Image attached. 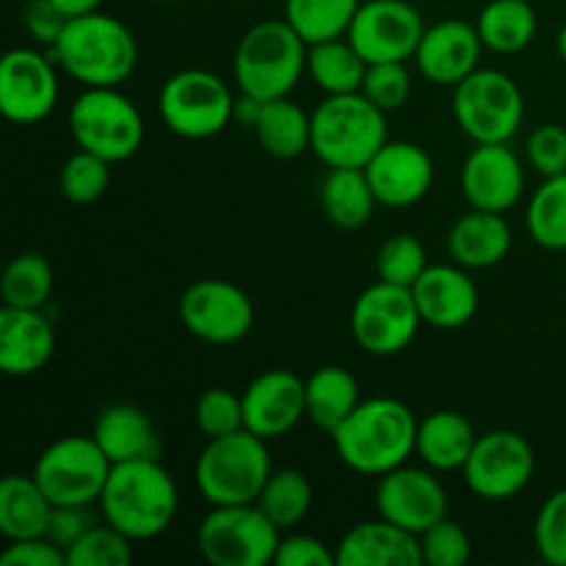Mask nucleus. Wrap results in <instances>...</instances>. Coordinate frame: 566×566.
I'll use <instances>...</instances> for the list:
<instances>
[{
    "label": "nucleus",
    "mask_w": 566,
    "mask_h": 566,
    "mask_svg": "<svg viewBox=\"0 0 566 566\" xmlns=\"http://www.w3.org/2000/svg\"><path fill=\"white\" fill-rule=\"evenodd\" d=\"M387 138V114L363 92L326 94L313 111V149L329 169H365Z\"/></svg>",
    "instance_id": "nucleus-5"
},
{
    "label": "nucleus",
    "mask_w": 566,
    "mask_h": 566,
    "mask_svg": "<svg viewBox=\"0 0 566 566\" xmlns=\"http://www.w3.org/2000/svg\"><path fill=\"white\" fill-rule=\"evenodd\" d=\"M66 22H70V17L53 0H28L25 9H22V25L31 33L33 42L42 44L44 50H50L59 42Z\"/></svg>",
    "instance_id": "nucleus-46"
},
{
    "label": "nucleus",
    "mask_w": 566,
    "mask_h": 566,
    "mask_svg": "<svg viewBox=\"0 0 566 566\" xmlns=\"http://www.w3.org/2000/svg\"><path fill=\"white\" fill-rule=\"evenodd\" d=\"M193 423L202 431L205 440L235 434L243 429V398L227 387H210L197 398Z\"/></svg>",
    "instance_id": "nucleus-41"
},
{
    "label": "nucleus",
    "mask_w": 566,
    "mask_h": 566,
    "mask_svg": "<svg viewBox=\"0 0 566 566\" xmlns=\"http://www.w3.org/2000/svg\"><path fill=\"white\" fill-rule=\"evenodd\" d=\"M418 426L412 409L398 398H368L329 437L348 470L379 479L415 457Z\"/></svg>",
    "instance_id": "nucleus-1"
},
{
    "label": "nucleus",
    "mask_w": 566,
    "mask_h": 566,
    "mask_svg": "<svg viewBox=\"0 0 566 566\" xmlns=\"http://www.w3.org/2000/svg\"><path fill=\"white\" fill-rule=\"evenodd\" d=\"M50 50L14 48L0 61V111L14 125L48 119L59 103V72Z\"/></svg>",
    "instance_id": "nucleus-15"
},
{
    "label": "nucleus",
    "mask_w": 566,
    "mask_h": 566,
    "mask_svg": "<svg viewBox=\"0 0 566 566\" xmlns=\"http://www.w3.org/2000/svg\"><path fill=\"white\" fill-rule=\"evenodd\" d=\"M363 0H285V20L307 44L346 36Z\"/></svg>",
    "instance_id": "nucleus-35"
},
{
    "label": "nucleus",
    "mask_w": 566,
    "mask_h": 566,
    "mask_svg": "<svg viewBox=\"0 0 566 566\" xmlns=\"http://www.w3.org/2000/svg\"><path fill=\"white\" fill-rule=\"evenodd\" d=\"M158 111L175 136L202 142L219 136L235 119V94L216 72L182 70L166 77Z\"/></svg>",
    "instance_id": "nucleus-9"
},
{
    "label": "nucleus",
    "mask_w": 566,
    "mask_h": 566,
    "mask_svg": "<svg viewBox=\"0 0 566 566\" xmlns=\"http://www.w3.org/2000/svg\"><path fill=\"white\" fill-rule=\"evenodd\" d=\"M243 429L271 442L285 437L307 418L304 379L291 370H265L243 390Z\"/></svg>",
    "instance_id": "nucleus-19"
},
{
    "label": "nucleus",
    "mask_w": 566,
    "mask_h": 566,
    "mask_svg": "<svg viewBox=\"0 0 566 566\" xmlns=\"http://www.w3.org/2000/svg\"><path fill=\"white\" fill-rule=\"evenodd\" d=\"M418 304L409 287L376 280L365 287L352 307L354 343L370 357H392L401 354L418 335Z\"/></svg>",
    "instance_id": "nucleus-12"
},
{
    "label": "nucleus",
    "mask_w": 566,
    "mask_h": 566,
    "mask_svg": "<svg viewBox=\"0 0 566 566\" xmlns=\"http://www.w3.org/2000/svg\"><path fill=\"white\" fill-rule=\"evenodd\" d=\"M475 440H479V434L462 412L437 409L420 420L415 453L426 468L437 470V473H453V470H462L468 464Z\"/></svg>",
    "instance_id": "nucleus-27"
},
{
    "label": "nucleus",
    "mask_w": 566,
    "mask_h": 566,
    "mask_svg": "<svg viewBox=\"0 0 566 566\" xmlns=\"http://www.w3.org/2000/svg\"><path fill=\"white\" fill-rule=\"evenodd\" d=\"M556 50H558V59H562L566 64V22H564L562 31H558V36H556Z\"/></svg>",
    "instance_id": "nucleus-52"
},
{
    "label": "nucleus",
    "mask_w": 566,
    "mask_h": 566,
    "mask_svg": "<svg viewBox=\"0 0 566 566\" xmlns=\"http://www.w3.org/2000/svg\"><path fill=\"white\" fill-rule=\"evenodd\" d=\"M155 3H175V0H155Z\"/></svg>",
    "instance_id": "nucleus-53"
},
{
    "label": "nucleus",
    "mask_w": 566,
    "mask_h": 566,
    "mask_svg": "<svg viewBox=\"0 0 566 566\" xmlns=\"http://www.w3.org/2000/svg\"><path fill=\"white\" fill-rule=\"evenodd\" d=\"M50 55L83 88L122 86L136 72L138 42L125 22L92 11L66 22Z\"/></svg>",
    "instance_id": "nucleus-3"
},
{
    "label": "nucleus",
    "mask_w": 566,
    "mask_h": 566,
    "mask_svg": "<svg viewBox=\"0 0 566 566\" xmlns=\"http://www.w3.org/2000/svg\"><path fill=\"white\" fill-rule=\"evenodd\" d=\"M111 160L99 155L77 149L72 158L64 160L59 171V191L72 205H94L105 197L111 186Z\"/></svg>",
    "instance_id": "nucleus-38"
},
{
    "label": "nucleus",
    "mask_w": 566,
    "mask_h": 566,
    "mask_svg": "<svg viewBox=\"0 0 566 566\" xmlns=\"http://www.w3.org/2000/svg\"><path fill=\"white\" fill-rule=\"evenodd\" d=\"M55 329L42 310H0V370L33 376L53 359Z\"/></svg>",
    "instance_id": "nucleus-24"
},
{
    "label": "nucleus",
    "mask_w": 566,
    "mask_h": 566,
    "mask_svg": "<svg viewBox=\"0 0 566 566\" xmlns=\"http://www.w3.org/2000/svg\"><path fill=\"white\" fill-rule=\"evenodd\" d=\"M276 566H332L335 553L310 534H282L274 556Z\"/></svg>",
    "instance_id": "nucleus-47"
},
{
    "label": "nucleus",
    "mask_w": 566,
    "mask_h": 566,
    "mask_svg": "<svg viewBox=\"0 0 566 566\" xmlns=\"http://www.w3.org/2000/svg\"><path fill=\"white\" fill-rule=\"evenodd\" d=\"M415 304L426 326L453 332L468 326L479 313V287L459 263H429L412 287Z\"/></svg>",
    "instance_id": "nucleus-21"
},
{
    "label": "nucleus",
    "mask_w": 566,
    "mask_h": 566,
    "mask_svg": "<svg viewBox=\"0 0 566 566\" xmlns=\"http://www.w3.org/2000/svg\"><path fill=\"white\" fill-rule=\"evenodd\" d=\"M3 566H66V553L48 536H31V539L9 542L0 556Z\"/></svg>",
    "instance_id": "nucleus-48"
},
{
    "label": "nucleus",
    "mask_w": 566,
    "mask_h": 566,
    "mask_svg": "<svg viewBox=\"0 0 566 566\" xmlns=\"http://www.w3.org/2000/svg\"><path fill=\"white\" fill-rule=\"evenodd\" d=\"M53 509L33 475H6L0 484V534L9 542L44 536Z\"/></svg>",
    "instance_id": "nucleus-28"
},
{
    "label": "nucleus",
    "mask_w": 566,
    "mask_h": 566,
    "mask_svg": "<svg viewBox=\"0 0 566 566\" xmlns=\"http://www.w3.org/2000/svg\"><path fill=\"white\" fill-rule=\"evenodd\" d=\"M335 558L337 566H418L423 551L418 534L379 517L348 528L337 542Z\"/></svg>",
    "instance_id": "nucleus-23"
},
{
    "label": "nucleus",
    "mask_w": 566,
    "mask_h": 566,
    "mask_svg": "<svg viewBox=\"0 0 566 566\" xmlns=\"http://www.w3.org/2000/svg\"><path fill=\"white\" fill-rule=\"evenodd\" d=\"M99 514L133 542H147L169 531L180 509V492L160 459H142L111 468L99 495Z\"/></svg>",
    "instance_id": "nucleus-2"
},
{
    "label": "nucleus",
    "mask_w": 566,
    "mask_h": 566,
    "mask_svg": "<svg viewBox=\"0 0 566 566\" xmlns=\"http://www.w3.org/2000/svg\"><path fill=\"white\" fill-rule=\"evenodd\" d=\"M434 473L437 470L412 468L407 462L379 475L374 495L379 517L418 536L440 523L442 517H448V492Z\"/></svg>",
    "instance_id": "nucleus-17"
},
{
    "label": "nucleus",
    "mask_w": 566,
    "mask_h": 566,
    "mask_svg": "<svg viewBox=\"0 0 566 566\" xmlns=\"http://www.w3.org/2000/svg\"><path fill=\"white\" fill-rule=\"evenodd\" d=\"M280 536L258 503L210 506L197 528V547L213 566H265L274 564Z\"/></svg>",
    "instance_id": "nucleus-10"
},
{
    "label": "nucleus",
    "mask_w": 566,
    "mask_h": 566,
    "mask_svg": "<svg viewBox=\"0 0 566 566\" xmlns=\"http://www.w3.org/2000/svg\"><path fill=\"white\" fill-rule=\"evenodd\" d=\"M512 241L506 216L470 208V213L459 216L448 232V254L468 271L492 269L506 260Z\"/></svg>",
    "instance_id": "nucleus-26"
},
{
    "label": "nucleus",
    "mask_w": 566,
    "mask_h": 566,
    "mask_svg": "<svg viewBox=\"0 0 566 566\" xmlns=\"http://www.w3.org/2000/svg\"><path fill=\"white\" fill-rule=\"evenodd\" d=\"M534 545L542 562L551 566H566V490L553 492L542 503L534 523Z\"/></svg>",
    "instance_id": "nucleus-44"
},
{
    "label": "nucleus",
    "mask_w": 566,
    "mask_h": 566,
    "mask_svg": "<svg viewBox=\"0 0 566 566\" xmlns=\"http://www.w3.org/2000/svg\"><path fill=\"white\" fill-rule=\"evenodd\" d=\"M525 227L542 249L566 252V171L545 177L525 213Z\"/></svg>",
    "instance_id": "nucleus-37"
},
{
    "label": "nucleus",
    "mask_w": 566,
    "mask_h": 566,
    "mask_svg": "<svg viewBox=\"0 0 566 566\" xmlns=\"http://www.w3.org/2000/svg\"><path fill=\"white\" fill-rule=\"evenodd\" d=\"M470 208L506 213L523 199L525 166L509 144H475L459 175Z\"/></svg>",
    "instance_id": "nucleus-18"
},
{
    "label": "nucleus",
    "mask_w": 566,
    "mask_h": 566,
    "mask_svg": "<svg viewBox=\"0 0 566 566\" xmlns=\"http://www.w3.org/2000/svg\"><path fill=\"white\" fill-rule=\"evenodd\" d=\"M426 269H429L426 247L409 232L390 235L381 243L379 254H376V274H379V280L392 282V285L412 287Z\"/></svg>",
    "instance_id": "nucleus-40"
},
{
    "label": "nucleus",
    "mask_w": 566,
    "mask_h": 566,
    "mask_svg": "<svg viewBox=\"0 0 566 566\" xmlns=\"http://www.w3.org/2000/svg\"><path fill=\"white\" fill-rule=\"evenodd\" d=\"M307 418L332 434L359 403V381L343 365H324L304 379Z\"/></svg>",
    "instance_id": "nucleus-31"
},
{
    "label": "nucleus",
    "mask_w": 566,
    "mask_h": 566,
    "mask_svg": "<svg viewBox=\"0 0 566 566\" xmlns=\"http://www.w3.org/2000/svg\"><path fill=\"white\" fill-rule=\"evenodd\" d=\"M321 210L340 230H359L374 216L376 199L365 169H329L321 180Z\"/></svg>",
    "instance_id": "nucleus-30"
},
{
    "label": "nucleus",
    "mask_w": 566,
    "mask_h": 566,
    "mask_svg": "<svg viewBox=\"0 0 566 566\" xmlns=\"http://www.w3.org/2000/svg\"><path fill=\"white\" fill-rule=\"evenodd\" d=\"M420 551H423V564L429 566H464L473 556L468 531L448 517L420 534Z\"/></svg>",
    "instance_id": "nucleus-43"
},
{
    "label": "nucleus",
    "mask_w": 566,
    "mask_h": 566,
    "mask_svg": "<svg viewBox=\"0 0 566 566\" xmlns=\"http://www.w3.org/2000/svg\"><path fill=\"white\" fill-rule=\"evenodd\" d=\"M133 562V539L111 523L92 525L66 551V566H127Z\"/></svg>",
    "instance_id": "nucleus-39"
},
{
    "label": "nucleus",
    "mask_w": 566,
    "mask_h": 566,
    "mask_svg": "<svg viewBox=\"0 0 566 566\" xmlns=\"http://www.w3.org/2000/svg\"><path fill=\"white\" fill-rule=\"evenodd\" d=\"M66 17H83V14H92V11H99L103 0H53Z\"/></svg>",
    "instance_id": "nucleus-51"
},
{
    "label": "nucleus",
    "mask_w": 566,
    "mask_h": 566,
    "mask_svg": "<svg viewBox=\"0 0 566 566\" xmlns=\"http://www.w3.org/2000/svg\"><path fill=\"white\" fill-rule=\"evenodd\" d=\"M484 50L475 22L470 25L464 20H442L426 28L418 53H415V64L429 83L453 88L470 72L479 70Z\"/></svg>",
    "instance_id": "nucleus-22"
},
{
    "label": "nucleus",
    "mask_w": 566,
    "mask_h": 566,
    "mask_svg": "<svg viewBox=\"0 0 566 566\" xmlns=\"http://www.w3.org/2000/svg\"><path fill=\"white\" fill-rule=\"evenodd\" d=\"M70 133L77 149L111 164L133 158L144 144V116L119 86L83 88L70 108Z\"/></svg>",
    "instance_id": "nucleus-7"
},
{
    "label": "nucleus",
    "mask_w": 566,
    "mask_h": 566,
    "mask_svg": "<svg viewBox=\"0 0 566 566\" xmlns=\"http://www.w3.org/2000/svg\"><path fill=\"white\" fill-rule=\"evenodd\" d=\"M536 11L528 0H490L475 20L484 48L501 55L528 48L536 36Z\"/></svg>",
    "instance_id": "nucleus-33"
},
{
    "label": "nucleus",
    "mask_w": 566,
    "mask_h": 566,
    "mask_svg": "<svg viewBox=\"0 0 566 566\" xmlns=\"http://www.w3.org/2000/svg\"><path fill=\"white\" fill-rule=\"evenodd\" d=\"M363 94L374 105H379L385 114L398 111L407 105L409 94H412V75L407 70V61H379V64H368L363 81Z\"/></svg>",
    "instance_id": "nucleus-42"
},
{
    "label": "nucleus",
    "mask_w": 566,
    "mask_h": 566,
    "mask_svg": "<svg viewBox=\"0 0 566 566\" xmlns=\"http://www.w3.org/2000/svg\"><path fill=\"white\" fill-rule=\"evenodd\" d=\"M182 326L208 346H232L254 326V304L243 287L230 280H197L177 304Z\"/></svg>",
    "instance_id": "nucleus-14"
},
{
    "label": "nucleus",
    "mask_w": 566,
    "mask_h": 566,
    "mask_svg": "<svg viewBox=\"0 0 566 566\" xmlns=\"http://www.w3.org/2000/svg\"><path fill=\"white\" fill-rule=\"evenodd\" d=\"M92 525H97V520L88 512V506H55L44 536L66 553Z\"/></svg>",
    "instance_id": "nucleus-49"
},
{
    "label": "nucleus",
    "mask_w": 566,
    "mask_h": 566,
    "mask_svg": "<svg viewBox=\"0 0 566 566\" xmlns=\"http://www.w3.org/2000/svg\"><path fill=\"white\" fill-rule=\"evenodd\" d=\"M307 48L296 28L282 20L254 22L232 55V77L241 94L258 99L291 97L307 72Z\"/></svg>",
    "instance_id": "nucleus-4"
},
{
    "label": "nucleus",
    "mask_w": 566,
    "mask_h": 566,
    "mask_svg": "<svg viewBox=\"0 0 566 566\" xmlns=\"http://www.w3.org/2000/svg\"><path fill=\"white\" fill-rule=\"evenodd\" d=\"M453 122L473 144H509L525 119V97L512 75L475 70L453 86Z\"/></svg>",
    "instance_id": "nucleus-8"
},
{
    "label": "nucleus",
    "mask_w": 566,
    "mask_h": 566,
    "mask_svg": "<svg viewBox=\"0 0 566 566\" xmlns=\"http://www.w3.org/2000/svg\"><path fill=\"white\" fill-rule=\"evenodd\" d=\"M260 108H263V99L249 97V94L238 92L235 122H241V125H247V127H254V122H258V116H260Z\"/></svg>",
    "instance_id": "nucleus-50"
},
{
    "label": "nucleus",
    "mask_w": 566,
    "mask_h": 566,
    "mask_svg": "<svg viewBox=\"0 0 566 566\" xmlns=\"http://www.w3.org/2000/svg\"><path fill=\"white\" fill-rule=\"evenodd\" d=\"M254 503L285 534L298 528L313 509V484L302 470H274Z\"/></svg>",
    "instance_id": "nucleus-34"
},
{
    "label": "nucleus",
    "mask_w": 566,
    "mask_h": 566,
    "mask_svg": "<svg viewBox=\"0 0 566 566\" xmlns=\"http://www.w3.org/2000/svg\"><path fill=\"white\" fill-rule=\"evenodd\" d=\"M534 470V446L520 431L495 429L475 440L462 473L475 497L501 503L517 497L531 484Z\"/></svg>",
    "instance_id": "nucleus-13"
},
{
    "label": "nucleus",
    "mask_w": 566,
    "mask_h": 566,
    "mask_svg": "<svg viewBox=\"0 0 566 566\" xmlns=\"http://www.w3.org/2000/svg\"><path fill=\"white\" fill-rule=\"evenodd\" d=\"M252 130L271 158L293 160L313 144V114L291 97L265 99Z\"/></svg>",
    "instance_id": "nucleus-29"
},
{
    "label": "nucleus",
    "mask_w": 566,
    "mask_h": 566,
    "mask_svg": "<svg viewBox=\"0 0 566 566\" xmlns=\"http://www.w3.org/2000/svg\"><path fill=\"white\" fill-rule=\"evenodd\" d=\"M271 473L274 468L269 442L241 429L235 434L208 440L197 457L193 481L210 506H238L258 501Z\"/></svg>",
    "instance_id": "nucleus-6"
},
{
    "label": "nucleus",
    "mask_w": 566,
    "mask_h": 566,
    "mask_svg": "<svg viewBox=\"0 0 566 566\" xmlns=\"http://www.w3.org/2000/svg\"><path fill=\"white\" fill-rule=\"evenodd\" d=\"M92 437L111 464L160 459V453H164L158 429L149 420V415L136 403H111V407H105L94 420Z\"/></svg>",
    "instance_id": "nucleus-25"
},
{
    "label": "nucleus",
    "mask_w": 566,
    "mask_h": 566,
    "mask_svg": "<svg viewBox=\"0 0 566 566\" xmlns=\"http://www.w3.org/2000/svg\"><path fill=\"white\" fill-rule=\"evenodd\" d=\"M53 265L36 252H22L6 265L0 280L3 307L14 310H44L53 296Z\"/></svg>",
    "instance_id": "nucleus-36"
},
{
    "label": "nucleus",
    "mask_w": 566,
    "mask_h": 566,
    "mask_svg": "<svg viewBox=\"0 0 566 566\" xmlns=\"http://www.w3.org/2000/svg\"><path fill=\"white\" fill-rule=\"evenodd\" d=\"M525 158L531 169L539 171L542 177H556L566 171V127L562 125H539L528 136L525 144Z\"/></svg>",
    "instance_id": "nucleus-45"
},
{
    "label": "nucleus",
    "mask_w": 566,
    "mask_h": 566,
    "mask_svg": "<svg viewBox=\"0 0 566 566\" xmlns=\"http://www.w3.org/2000/svg\"><path fill=\"white\" fill-rule=\"evenodd\" d=\"M370 188L385 208H412L434 186V160L415 142H387L365 166Z\"/></svg>",
    "instance_id": "nucleus-20"
},
{
    "label": "nucleus",
    "mask_w": 566,
    "mask_h": 566,
    "mask_svg": "<svg viewBox=\"0 0 566 566\" xmlns=\"http://www.w3.org/2000/svg\"><path fill=\"white\" fill-rule=\"evenodd\" d=\"M307 72L324 94L363 92L368 61L359 55L348 36L326 39L307 48Z\"/></svg>",
    "instance_id": "nucleus-32"
},
{
    "label": "nucleus",
    "mask_w": 566,
    "mask_h": 566,
    "mask_svg": "<svg viewBox=\"0 0 566 566\" xmlns=\"http://www.w3.org/2000/svg\"><path fill=\"white\" fill-rule=\"evenodd\" d=\"M111 468L92 434H70L39 453L31 475L53 506H92L99 503Z\"/></svg>",
    "instance_id": "nucleus-11"
},
{
    "label": "nucleus",
    "mask_w": 566,
    "mask_h": 566,
    "mask_svg": "<svg viewBox=\"0 0 566 566\" xmlns=\"http://www.w3.org/2000/svg\"><path fill=\"white\" fill-rule=\"evenodd\" d=\"M423 33V17L409 0H368L359 6L346 36L368 64H379L415 59Z\"/></svg>",
    "instance_id": "nucleus-16"
}]
</instances>
